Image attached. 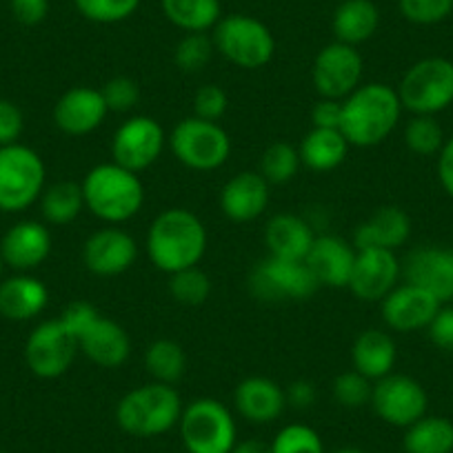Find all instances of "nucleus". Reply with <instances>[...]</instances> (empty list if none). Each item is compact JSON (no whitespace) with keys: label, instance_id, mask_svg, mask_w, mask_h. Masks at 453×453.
I'll use <instances>...</instances> for the list:
<instances>
[{"label":"nucleus","instance_id":"obj_38","mask_svg":"<svg viewBox=\"0 0 453 453\" xmlns=\"http://www.w3.org/2000/svg\"><path fill=\"white\" fill-rule=\"evenodd\" d=\"M213 41L207 34H187L180 42H178L176 51H173V60H176L178 69L185 73H198L207 67V63L213 56Z\"/></svg>","mask_w":453,"mask_h":453},{"label":"nucleus","instance_id":"obj_49","mask_svg":"<svg viewBox=\"0 0 453 453\" xmlns=\"http://www.w3.org/2000/svg\"><path fill=\"white\" fill-rule=\"evenodd\" d=\"M429 335L434 345L453 349V309H440L429 322Z\"/></svg>","mask_w":453,"mask_h":453},{"label":"nucleus","instance_id":"obj_11","mask_svg":"<svg viewBox=\"0 0 453 453\" xmlns=\"http://www.w3.org/2000/svg\"><path fill=\"white\" fill-rule=\"evenodd\" d=\"M78 351H81L78 340L56 318V320L42 322L29 334L27 345H25V360L34 376L51 380L69 372Z\"/></svg>","mask_w":453,"mask_h":453},{"label":"nucleus","instance_id":"obj_50","mask_svg":"<svg viewBox=\"0 0 453 453\" xmlns=\"http://www.w3.org/2000/svg\"><path fill=\"white\" fill-rule=\"evenodd\" d=\"M285 395H287V404H291V407L309 409L313 403H316L318 391H316V387L311 385V382L296 380V382H291L289 387H287Z\"/></svg>","mask_w":453,"mask_h":453},{"label":"nucleus","instance_id":"obj_43","mask_svg":"<svg viewBox=\"0 0 453 453\" xmlns=\"http://www.w3.org/2000/svg\"><path fill=\"white\" fill-rule=\"evenodd\" d=\"M400 12L416 25H435L453 12V0H398Z\"/></svg>","mask_w":453,"mask_h":453},{"label":"nucleus","instance_id":"obj_31","mask_svg":"<svg viewBox=\"0 0 453 453\" xmlns=\"http://www.w3.org/2000/svg\"><path fill=\"white\" fill-rule=\"evenodd\" d=\"M163 12L182 32L204 34L220 20V0H163Z\"/></svg>","mask_w":453,"mask_h":453},{"label":"nucleus","instance_id":"obj_40","mask_svg":"<svg viewBox=\"0 0 453 453\" xmlns=\"http://www.w3.org/2000/svg\"><path fill=\"white\" fill-rule=\"evenodd\" d=\"M373 382L358 373L356 369L340 373L334 380V398L347 409H363L372 403Z\"/></svg>","mask_w":453,"mask_h":453},{"label":"nucleus","instance_id":"obj_48","mask_svg":"<svg viewBox=\"0 0 453 453\" xmlns=\"http://www.w3.org/2000/svg\"><path fill=\"white\" fill-rule=\"evenodd\" d=\"M12 12L23 25H38L50 14V0H12Z\"/></svg>","mask_w":453,"mask_h":453},{"label":"nucleus","instance_id":"obj_12","mask_svg":"<svg viewBox=\"0 0 453 453\" xmlns=\"http://www.w3.org/2000/svg\"><path fill=\"white\" fill-rule=\"evenodd\" d=\"M311 81L320 98L345 100L363 81V56L345 42H329L313 60Z\"/></svg>","mask_w":453,"mask_h":453},{"label":"nucleus","instance_id":"obj_47","mask_svg":"<svg viewBox=\"0 0 453 453\" xmlns=\"http://www.w3.org/2000/svg\"><path fill=\"white\" fill-rule=\"evenodd\" d=\"M342 119V100L320 98L311 109V123L318 129H340Z\"/></svg>","mask_w":453,"mask_h":453},{"label":"nucleus","instance_id":"obj_55","mask_svg":"<svg viewBox=\"0 0 453 453\" xmlns=\"http://www.w3.org/2000/svg\"><path fill=\"white\" fill-rule=\"evenodd\" d=\"M0 453H5V451H0Z\"/></svg>","mask_w":453,"mask_h":453},{"label":"nucleus","instance_id":"obj_37","mask_svg":"<svg viewBox=\"0 0 453 453\" xmlns=\"http://www.w3.org/2000/svg\"><path fill=\"white\" fill-rule=\"evenodd\" d=\"M404 142L418 156H431L444 147V134L434 116H416L404 129Z\"/></svg>","mask_w":453,"mask_h":453},{"label":"nucleus","instance_id":"obj_8","mask_svg":"<svg viewBox=\"0 0 453 453\" xmlns=\"http://www.w3.org/2000/svg\"><path fill=\"white\" fill-rule=\"evenodd\" d=\"M169 150L187 169L213 172L229 160L232 138L218 123L189 116L173 127L169 136Z\"/></svg>","mask_w":453,"mask_h":453},{"label":"nucleus","instance_id":"obj_41","mask_svg":"<svg viewBox=\"0 0 453 453\" xmlns=\"http://www.w3.org/2000/svg\"><path fill=\"white\" fill-rule=\"evenodd\" d=\"M76 10L94 23H120L138 10L141 0H73Z\"/></svg>","mask_w":453,"mask_h":453},{"label":"nucleus","instance_id":"obj_27","mask_svg":"<svg viewBox=\"0 0 453 453\" xmlns=\"http://www.w3.org/2000/svg\"><path fill=\"white\" fill-rule=\"evenodd\" d=\"M47 300H50L47 287L27 273L0 282V316L7 320H32L47 307Z\"/></svg>","mask_w":453,"mask_h":453},{"label":"nucleus","instance_id":"obj_29","mask_svg":"<svg viewBox=\"0 0 453 453\" xmlns=\"http://www.w3.org/2000/svg\"><path fill=\"white\" fill-rule=\"evenodd\" d=\"M349 147L351 145L340 129L313 127L298 147L300 163L316 173L334 172L345 163Z\"/></svg>","mask_w":453,"mask_h":453},{"label":"nucleus","instance_id":"obj_56","mask_svg":"<svg viewBox=\"0 0 453 453\" xmlns=\"http://www.w3.org/2000/svg\"><path fill=\"white\" fill-rule=\"evenodd\" d=\"M160 453H165V451H160Z\"/></svg>","mask_w":453,"mask_h":453},{"label":"nucleus","instance_id":"obj_23","mask_svg":"<svg viewBox=\"0 0 453 453\" xmlns=\"http://www.w3.org/2000/svg\"><path fill=\"white\" fill-rule=\"evenodd\" d=\"M269 204V182L260 172H241L225 182L220 191V209L229 220L251 222L265 213Z\"/></svg>","mask_w":453,"mask_h":453},{"label":"nucleus","instance_id":"obj_21","mask_svg":"<svg viewBox=\"0 0 453 453\" xmlns=\"http://www.w3.org/2000/svg\"><path fill=\"white\" fill-rule=\"evenodd\" d=\"M356 263V247L340 236H316L304 265L320 287H347Z\"/></svg>","mask_w":453,"mask_h":453},{"label":"nucleus","instance_id":"obj_32","mask_svg":"<svg viewBox=\"0 0 453 453\" xmlns=\"http://www.w3.org/2000/svg\"><path fill=\"white\" fill-rule=\"evenodd\" d=\"M85 209V196L78 182L63 180L45 187L41 196V211L50 225H69Z\"/></svg>","mask_w":453,"mask_h":453},{"label":"nucleus","instance_id":"obj_34","mask_svg":"<svg viewBox=\"0 0 453 453\" xmlns=\"http://www.w3.org/2000/svg\"><path fill=\"white\" fill-rule=\"evenodd\" d=\"M145 367L156 382L176 385L187 369L185 349L173 340H156L145 351Z\"/></svg>","mask_w":453,"mask_h":453},{"label":"nucleus","instance_id":"obj_36","mask_svg":"<svg viewBox=\"0 0 453 453\" xmlns=\"http://www.w3.org/2000/svg\"><path fill=\"white\" fill-rule=\"evenodd\" d=\"M169 294L185 307H200L211 294V280L200 267H189L169 276Z\"/></svg>","mask_w":453,"mask_h":453},{"label":"nucleus","instance_id":"obj_7","mask_svg":"<svg viewBox=\"0 0 453 453\" xmlns=\"http://www.w3.org/2000/svg\"><path fill=\"white\" fill-rule=\"evenodd\" d=\"M45 163L27 145L0 147V211L19 213L41 200Z\"/></svg>","mask_w":453,"mask_h":453},{"label":"nucleus","instance_id":"obj_1","mask_svg":"<svg viewBox=\"0 0 453 453\" xmlns=\"http://www.w3.org/2000/svg\"><path fill=\"white\" fill-rule=\"evenodd\" d=\"M207 251V229L189 209L172 207L154 218L147 232V256L163 273L198 267Z\"/></svg>","mask_w":453,"mask_h":453},{"label":"nucleus","instance_id":"obj_44","mask_svg":"<svg viewBox=\"0 0 453 453\" xmlns=\"http://www.w3.org/2000/svg\"><path fill=\"white\" fill-rule=\"evenodd\" d=\"M226 107H229V96L220 85H203L194 96V116L203 120H218L225 116Z\"/></svg>","mask_w":453,"mask_h":453},{"label":"nucleus","instance_id":"obj_6","mask_svg":"<svg viewBox=\"0 0 453 453\" xmlns=\"http://www.w3.org/2000/svg\"><path fill=\"white\" fill-rule=\"evenodd\" d=\"M211 41L218 54L250 72L265 67L276 51V41L267 25L245 14H232L218 20Z\"/></svg>","mask_w":453,"mask_h":453},{"label":"nucleus","instance_id":"obj_17","mask_svg":"<svg viewBox=\"0 0 453 453\" xmlns=\"http://www.w3.org/2000/svg\"><path fill=\"white\" fill-rule=\"evenodd\" d=\"M107 104H104L100 89L94 87H72L58 98L54 107V123L63 134L73 138L87 136L96 132L107 119Z\"/></svg>","mask_w":453,"mask_h":453},{"label":"nucleus","instance_id":"obj_25","mask_svg":"<svg viewBox=\"0 0 453 453\" xmlns=\"http://www.w3.org/2000/svg\"><path fill=\"white\" fill-rule=\"evenodd\" d=\"M411 220L400 207H380L360 222L354 232L356 250H389L395 251L409 241Z\"/></svg>","mask_w":453,"mask_h":453},{"label":"nucleus","instance_id":"obj_30","mask_svg":"<svg viewBox=\"0 0 453 453\" xmlns=\"http://www.w3.org/2000/svg\"><path fill=\"white\" fill-rule=\"evenodd\" d=\"M378 23H380V14L372 0H345L334 12L331 27H334L335 41L356 47L376 34Z\"/></svg>","mask_w":453,"mask_h":453},{"label":"nucleus","instance_id":"obj_46","mask_svg":"<svg viewBox=\"0 0 453 453\" xmlns=\"http://www.w3.org/2000/svg\"><path fill=\"white\" fill-rule=\"evenodd\" d=\"M98 316L100 313L94 304L85 303V300H76V303L67 304V307L63 309V313H60L58 320L63 322V325L72 331L73 338L78 340L81 338L82 331H85L87 326H89Z\"/></svg>","mask_w":453,"mask_h":453},{"label":"nucleus","instance_id":"obj_45","mask_svg":"<svg viewBox=\"0 0 453 453\" xmlns=\"http://www.w3.org/2000/svg\"><path fill=\"white\" fill-rule=\"evenodd\" d=\"M25 120L23 111L16 103L12 100L0 98V147L16 145L23 134Z\"/></svg>","mask_w":453,"mask_h":453},{"label":"nucleus","instance_id":"obj_51","mask_svg":"<svg viewBox=\"0 0 453 453\" xmlns=\"http://www.w3.org/2000/svg\"><path fill=\"white\" fill-rule=\"evenodd\" d=\"M438 176L447 194L453 198V138L440 150L438 160Z\"/></svg>","mask_w":453,"mask_h":453},{"label":"nucleus","instance_id":"obj_33","mask_svg":"<svg viewBox=\"0 0 453 453\" xmlns=\"http://www.w3.org/2000/svg\"><path fill=\"white\" fill-rule=\"evenodd\" d=\"M453 425L447 418H426L407 426L404 434V453H451Z\"/></svg>","mask_w":453,"mask_h":453},{"label":"nucleus","instance_id":"obj_14","mask_svg":"<svg viewBox=\"0 0 453 453\" xmlns=\"http://www.w3.org/2000/svg\"><path fill=\"white\" fill-rule=\"evenodd\" d=\"M380 420L391 426H411L426 413V394L422 385L403 373H389L373 382L372 403Z\"/></svg>","mask_w":453,"mask_h":453},{"label":"nucleus","instance_id":"obj_10","mask_svg":"<svg viewBox=\"0 0 453 453\" xmlns=\"http://www.w3.org/2000/svg\"><path fill=\"white\" fill-rule=\"evenodd\" d=\"M320 289L304 260H285L267 256L250 273V291L263 303L307 300Z\"/></svg>","mask_w":453,"mask_h":453},{"label":"nucleus","instance_id":"obj_22","mask_svg":"<svg viewBox=\"0 0 453 453\" xmlns=\"http://www.w3.org/2000/svg\"><path fill=\"white\" fill-rule=\"evenodd\" d=\"M78 349L98 367L116 369L127 363L129 354H132V340L119 322L98 316L81 334Z\"/></svg>","mask_w":453,"mask_h":453},{"label":"nucleus","instance_id":"obj_53","mask_svg":"<svg viewBox=\"0 0 453 453\" xmlns=\"http://www.w3.org/2000/svg\"><path fill=\"white\" fill-rule=\"evenodd\" d=\"M334 453H365V451H360V449L356 447H342V449H335Z\"/></svg>","mask_w":453,"mask_h":453},{"label":"nucleus","instance_id":"obj_15","mask_svg":"<svg viewBox=\"0 0 453 453\" xmlns=\"http://www.w3.org/2000/svg\"><path fill=\"white\" fill-rule=\"evenodd\" d=\"M138 258V245L120 226H103L82 247V263L94 276L113 278L127 272Z\"/></svg>","mask_w":453,"mask_h":453},{"label":"nucleus","instance_id":"obj_16","mask_svg":"<svg viewBox=\"0 0 453 453\" xmlns=\"http://www.w3.org/2000/svg\"><path fill=\"white\" fill-rule=\"evenodd\" d=\"M398 258L389 250H356V263L351 269L347 289L363 303H380L398 282Z\"/></svg>","mask_w":453,"mask_h":453},{"label":"nucleus","instance_id":"obj_28","mask_svg":"<svg viewBox=\"0 0 453 453\" xmlns=\"http://www.w3.org/2000/svg\"><path fill=\"white\" fill-rule=\"evenodd\" d=\"M351 363L358 373L372 382L389 376L395 365V342L389 334L380 329H367L354 340Z\"/></svg>","mask_w":453,"mask_h":453},{"label":"nucleus","instance_id":"obj_35","mask_svg":"<svg viewBox=\"0 0 453 453\" xmlns=\"http://www.w3.org/2000/svg\"><path fill=\"white\" fill-rule=\"evenodd\" d=\"M300 154L289 142H273L265 150L260 160V173L269 185H285L294 180L300 169Z\"/></svg>","mask_w":453,"mask_h":453},{"label":"nucleus","instance_id":"obj_18","mask_svg":"<svg viewBox=\"0 0 453 453\" xmlns=\"http://www.w3.org/2000/svg\"><path fill=\"white\" fill-rule=\"evenodd\" d=\"M403 273L409 285L429 291L440 303L453 298V250L418 247L404 258Z\"/></svg>","mask_w":453,"mask_h":453},{"label":"nucleus","instance_id":"obj_9","mask_svg":"<svg viewBox=\"0 0 453 453\" xmlns=\"http://www.w3.org/2000/svg\"><path fill=\"white\" fill-rule=\"evenodd\" d=\"M400 104L416 116H434L453 103V63L425 58L413 65L400 81Z\"/></svg>","mask_w":453,"mask_h":453},{"label":"nucleus","instance_id":"obj_54","mask_svg":"<svg viewBox=\"0 0 453 453\" xmlns=\"http://www.w3.org/2000/svg\"><path fill=\"white\" fill-rule=\"evenodd\" d=\"M3 267H5V260H3V256H0V276H3Z\"/></svg>","mask_w":453,"mask_h":453},{"label":"nucleus","instance_id":"obj_42","mask_svg":"<svg viewBox=\"0 0 453 453\" xmlns=\"http://www.w3.org/2000/svg\"><path fill=\"white\" fill-rule=\"evenodd\" d=\"M103 94L104 104H107L109 111L113 113H125L129 109H134L141 100V89H138V82L129 76H116L111 81H107L100 89Z\"/></svg>","mask_w":453,"mask_h":453},{"label":"nucleus","instance_id":"obj_2","mask_svg":"<svg viewBox=\"0 0 453 453\" xmlns=\"http://www.w3.org/2000/svg\"><path fill=\"white\" fill-rule=\"evenodd\" d=\"M398 94L382 82H367L342 100L340 132L351 147H376L400 120Z\"/></svg>","mask_w":453,"mask_h":453},{"label":"nucleus","instance_id":"obj_13","mask_svg":"<svg viewBox=\"0 0 453 453\" xmlns=\"http://www.w3.org/2000/svg\"><path fill=\"white\" fill-rule=\"evenodd\" d=\"M167 142L163 127L151 116H132L111 138V163L134 173L145 172L163 154Z\"/></svg>","mask_w":453,"mask_h":453},{"label":"nucleus","instance_id":"obj_5","mask_svg":"<svg viewBox=\"0 0 453 453\" xmlns=\"http://www.w3.org/2000/svg\"><path fill=\"white\" fill-rule=\"evenodd\" d=\"M178 429L187 453H229L238 442L232 411L216 398H198L187 404Z\"/></svg>","mask_w":453,"mask_h":453},{"label":"nucleus","instance_id":"obj_3","mask_svg":"<svg viewBox=\"0 0 453 453\" xmlns=\"http://www.w3.org/2000/svg\"><path fill=\"white\" fill-rule=\"evenodd\" d=\"M85 207L107 225H120L136 216L145 203V187L138 173L116 163H103L89 169L81 182Z\"/></svg>","mask_w":453,"mask_h":453},{"label":"nucleus","instance_id":"obj_24","mask_svg":"<svg viewBox=\"0 0 453 453\" xmlns=\"http://www.w3.org/2000/svg\"><path fill=\"white\" fill-rule=\"evenodd\" d=\"M236 411L254 425H269L278 420L287 407V395L272 378L251 376L245 378L234 391Z\"/></svg>","mask_w":453,"mask_h":453},{"label":"nucleus","instance_id":"obj_20","mask_svg":"<svg viewBox=\"0 0 453 453\" xmlns=\"http://www.w3.org/2000/svg\"><path fill=\"white\" fill-rule=\"evenodd\" d=\"M51 254V234L42 222H16L0 241V256L16 272H32L41 267Z\"/></svg>","mask_w":453,"mask_h":453},{"label":"nucleus","instance_id":"obj_26","mask_svg":"<svg viewBox=\"0 0 453 453\" xmlns=\"http://www.w3.org/2000/svg\"><path fill=\"white\" fill-rule=\"evenodd\" d=\"M313 241H316V234L311 225L296 213H278L265 226L269 256H276V258L304 260Z\"/></svg>","mask_w":453,"mask_h":453},{"label":"nucleus","instance_id":"obj_52","mask_svg":"<svg viewBox=\"0 0 453 453\" xmlns=\"http://www.w3.org/2000/svg\"><path fill=\"white\" fill-rule=\"evenodd\" d=\"M229 453H272V444L263 442V440H242V442L234 444V449Z\"/></svg>","mask_w":453,"mask_h":453},{"label":"nucleus","instance_id":"obj_4","mask_svg":"<svg viewBox=\"0 0 453 453\" xmlns=\"http://www.w3.org/2000/svg\"><path fill=\"white\" fill-rule=\"evenodd\" d=\"M182 400L173 385L150 382L123 395L116 407V422L120 429L136 438H156L180 422Z\"/></svg>","mask_w":453,"mask_h":453},{"label":"nucleus","instance_id":"obj_19","mask_svg":"<svg viewBox=\"0 0 453 453\" xmlns=\"http://www.w3.org/2000/svg\"><path fill=\"white\" fill-rule=\"evenodd\" d=\"M382 320L395 331H416L429 326L435 313L440 311V300H435L429 291L404 282L403 287H394L380 300Z\"/></svg>","mask_w":453,"mask_h":453},{"label":"nucleus","instance_id":"obj_39","mask_svg":"<svg viewBox=\"0 0 453 453\" xmlns=\"http://www.w3.org/2000/svg\"><path fill=\"white\" fill-rule=\"evenodd\" d=\"M272 453H325L322 438L307 425H287L276 434Z\"/></svg>","mask_w":453,"mask_h":453}]
</instances>
